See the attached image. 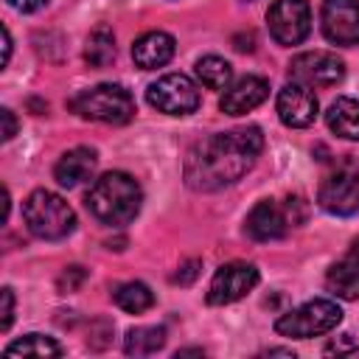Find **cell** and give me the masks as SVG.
Returning a JSON list of instances; mask_svg holds the SVG:
<instances>
[{"mask_svg":"<svg viewBox=\"0 0 359 359\" xmlns=\"http://www.w3.org/2000/svg\"><path fill=\"white\" fill-rule=\"evenodd\" d=\"M264 149V135L258 126H238L230 132H216L199 140L182 165L185 182L194 191H219L241 180Z\"/></svg>","mask_w":359,"mask_h":359,"instance_id":"1","label":"cell"},{"mask_svg":"<svg viewBox=\"0 0 359 359\" xmlns=\"http://www.w3.org/2000/svg\"><path fill=\"white\" fill-rule=\"evenodd\" d=\"M143 202V191L137 185L135 177H129L126 171H109L101 174L93 188L87 191V208L90 213L104 222V224H129Z\"/></svg>","mask_w":359,"mask_h":359,"instance_id":"2","label":"cell"},{"mask_svg":"<svg viewBox=\"0 0 359 359\" xmlns=\"http://www.w3.org/2000/svg\"><path fill=\"white\" fill-rule=\"evenodd\" d=\"M22 219H25L28 230L42 241L67 238L76 227L73 208L59 194H53L48 188H36L28 194V199L22 202Z\"/></svg>","mask_w":359,"mask_h":359,"instance_id":"3","label":"cell"},{"mask_svg":"<svg viewBox=\"0 0 359 359\" xmlns=\"http://www.w3.org/2000/svg\"><path fill=\"white\" fill-rule=\"evenodd\" d=\"M70 109L81 115L84 121H98V123H129L135 118V98L123 84H95L90 90H81L73 101Z\"/></svg>","mask_w":359,"mask_h":359,"instance_id":"4","label":"cell"},{"mask_svg":"<svg viewBox=\"0 0 359 359\" xmlns=\"http://www.w3.org/2000/svg\"><path fill=\"white\" fill-rule=\"evenodd\" d=\"M339 320H342V309L334 300L317 297V300H309V303L280 314L275 320V331L280 337H292V339H311V337L334 331L339 325Z\"/></svg>","mask_w":359,"mask_h":359,"instance_id":"5","label":"cell"},{"mask_svg":"<svg viewBox=\"0 0 359 359\" xmlns=\"http://www.w3.org/2000/svg\"><path fill=\"white\" fill-rule=\"evenodd\" d=\"M317 202L331 216H353L359 210V163L339 160L320 182Z\"/></svg>","mask_w":359,"mask_h":359,"instance_id":"6","label":"cell"},{"mask_svg":"<svg viewBox=\"0 0 359 359\" xmlns=\"http://www.w3.org/2000/svg\"><path fill=\"white\" fill-rule=\"evenodd\" d=\"M146 98L157 112H165V115H191L199 107V90L182 73H168L151 81L146 90Z\"/></svg>","mask_w":359,"mask_h":359,"instance_id":"7","label":"cell"},{"mask_svg":"<svg viewBox=\"0 0 359 359\" xmlns=\"http://www.w3.org/2000/svg\"><path fill=\"white\" fill-rule=\"evenodd\" d=\"M266 25L278 45H300L311 31L309 0H275L266 11Z\"/></svg>","mask_w":359,"mask_h":359,"instance_id":"8","label":"cell"},{"mask_svg":"<svg viewBox=\"0 0 359 359\" xmlns=\"http://www.w3.org/2000/svg\"><path fill=\"white\" fill-rule=\"evenodd\" d=\"M297 199H286V202H278V199H261L250 213H247V222H244V230L252 241H278L289 233L292 224H297L292 208H294Z\"/></svg>","mask_w":359,"mask_h":359,"instance_id":"9","label":"cell"},{"mask_svg":"<svg viewBox=\"0 0 359 359\" xmlns=\"http://www.w3.org/2000/svg\"><path fill=\"white\" fill-rule=\"evenodd\" d=\"M289 76H292V81H300L306 87H331V84L342 81L345 65H342V59H337V53L306 50L289 62Z\"/></svg>","mask_w":359,"mask_h":359,"instance_id":"10","label":"cell"},{"mask_svg":"<svg viewBox=\"0 0 359 359\" xmlns=\"http://www.w3.org/2000/svg\"><path fill=\"white\" fill-rule=\"evenodd\" d=\"M258 283V269L247 261H230L216 269L210 289H208V303L210 306H227L241 300L247 292H252Z\"/></svg>","mask_w":359,"mask_h":359,"instance_id":"11","label":"cell"},{"mask_svg":"<svg viewBox=\"0 0 359 359\" xmlns=\"http://www.w3.org/2000/svg\"><path fill=\"white\" fill-rule=\"evenodd\" d=\"M323 34L334 45H359V0H323Z\"/></svg>","mask_w":359,"mask_h":359,"instance_id":"12","label":"cell"},{"mask_svg":"<svg viewBox=\"0 0 359 359\" xmlns=\"http://www.w3.org/2000/svg\"><path fill=\"white\" fill-rule=\"evenodd\" d=\"M275 109H278V118L292 126V129H306L314 123L317 118V95L311 93V87L300 84V81H289L280 87L278 93V101H275Z\"/></svg>","mask_w":359,"mask_h":359,"instance_id":"13","label":"cell"},{"mask_svg":"<svg viewBox=\"0 0 359 359\" xmlns=\"http://www.w3.org/2000/svg\"><path fill=\"white\" fill-rule=\"evenodd\" d=\"M266 95H269V81L264 76H241L224 87L219 98V109L224 115H244L258 104H264Z\"/></svg>","mask_w":359,"mask_h":359,"instance_id":"14","label":"cell"},{"mask_svg":"<svg viewBox=\"0 0 359 359\" xmlns=\"http://www.w3.org/2000/svg\"><path fill=\"white\" fill-rule=\"evenodd\" d=\"M325 289L339 300L359 297V238L348 247V252L337 264H331L325 275Z\"/></svg>","mask_w":359,"mask_h":359,"instance_id":"15","label":"cell"},{"mask_svg":"<svg viewBox=\"0 0 359 359\" xmlns=\"http://www.w3.org/2000/svg\"><path fill=\"white\" fill-rule=\"evenodd\" d=\"M177 45H174V36L165 34V31H149L143 36L135 39L132 45V59L140 70H157L163 65L171 62Z\"/></svg>","mask_w":359,"mask_h":359,"instance_id":"16","label":"cell"},{"mask_svg":"<svg viewBox=\"0 0 359 359\" xmlns=\"http://www.w3.org/2000/svg\"><path fill=\"white\" fill-rule=\"evenodd\" d=\"M95 163H98V157H95L93 149L76 146V149H70L59 157V163L53 165V177L62 188H76V185H81L84 180L93 177Z\"/></svg>","mask_w":359,"mask_h":359,"instance_id":"17","label":"cell"},{"mask_svg":"<svg viewBox=\"0 0 359 359\" xmlns=\"http://www.w3.org/2000/svg\"><path fill=\"white\" fill-rule=\"evenodd\" d=\"M325 123L334 135H339L345 140H359V101L337 98L325 112Z\"/></svg>","mask_w":359,"mask_h":359,"instance_id":"18","label":"cell"},{"mask_svg":"<svg viewBox=\"0 0 359 359\" xmlns=\"http://www.w3.org/2000/svg\"><path fill=\"white\" fill-rule=\"evenodd\" d=\"M163 345H165V328L160 325H137L126 331V339H123V351L129 356H149V353H157Z\"/></svg>","mask_w":359,"mask_h":359,"instance_id":"19","label":"cell"},{"mask_svg":"<svg viewBox=\"0 0 359 359\" xmlns=\"http://www.w3.org/2000/svg\"><path fill=\"white\" fill-rule=\"evenodd\" d=\"M84 59L90 67H107L115 59V34L109 25H98L84 45Z\"/></svg>","mask_w":359,"mask_h":359,"instance_id":"20","label":"cell"},{"mask_svg":"<svg viewBox=\"0 0 359 359\" xmlns=\"http://www.w3.org/2000/svg\"><path fill=\"white\" fill-rule=\"evenodd\" d=\"M112 297H115L118 309H123V311H129V314H143V311H149V309L154 306V292H151L146 283H140V280L121 283V286L112 292Z\"/></svg>","mask_w":359,"mask_h":359,"instance_id":"21","label":"cell"},{"mask_svg":"<svg viewBox=\"0 0 359 359\" xmlns=\"http://www.w3.org/2000/svg\"><path fill=\"white\" fill-rule=\"evenodd\" d=\"M6 356H62V345L42 334H25L6 348Z\"/></svg>","mask_w":359,"mask_h":359,"instance_id":"22","label":"cell"},{"mask_svg":"<svg viewBox=\"0 0 359 359\" xmlns=\"http://www.w3.org/2000/svg\"><path fill=\"white\" fill-rule=\"evenodd\" d=\"M196 79L208 90H224L233 81V67L222 56H202L196 62Z\"/></svg>","mask_w":359,"mask_h":359,"instance_id":"23","label":"cell"},{"mask_svg":"<svg viewBox=\"0 0 359 359\" xmlns=\"http://www.w3.org/2000/svg\"><path fill=\"white\" fill-rule=\"evenodd\" d=\"M0 300H3V309H0V328L8 331V328H11V320H14V292H11V286H3Z\"/></svg>","mask_w":359,"mask_h":359,"instance_id":"24","label":"cell"},{"mask_svg":"<svg viewBox=\"0 0 359 359\" xmlns=\"http://www.w3.org/2000/svg\"><path fill=\"white\" fill-rule=\"evenodd\" d=\"M196 275H199V261L194 258V261H185V264L180 266V272H177L171 280H174V283H180V286H188Z\"/></svg>","mask_w":359,"mask_h":359,"instance_id":"25","label":"cell"},{"mask_svg":"<svg viewBox=\"0 0 359 359\" xmlns=\"http://www.w3.org/2000/svg\"><path fill=\"white\" fill-rule=\"evenodd\" d=\"M0 115H3V140H11L14 135H17V118H14V112L8 109V107H3L0 109Z\"/></svg>","mask_w":359,"mask_h":359,"instance_id":"26","label":"cell"},{"mask_svg":"<svg viewBox=\"0 0 359 359\" xmlns=\"http://www.w3.org/2000/svg\"><path fill=\"white\" fill-rule=\"evenodd\" d=\"M8 6L22 14H31V11H39L42 6H48V0H8Z\"/></svg>","mask_w":359,"mask_h":359,"instance_id":"27","label":"cell"},{"mask_svg":"<svg viewBox=\"0 0 359 359\" xmlns=\"http://www.w3.org/2000/svg\"><path fill=\"white\" fill-rule=\"evenodd\" d=\"M8 56H11V34L8 28H3V65H8Z\"/></svg>","mask_w":359,"mask_h":359,"instance_id":"28","label":"cell"},{"mask_svg":"<svg viewBox=\"0 0 359 359\" xmlns=\"http://www.w3.org/2000/svg\"><path fill=\"white\" fill-rule=\"evenodd\" d=\"M266 353H269V356H294L289 348H269Z\"/></svg>","mask_w":359,"mask_h":359,"instance_id":"29","label":"cell"}]
</instances>
